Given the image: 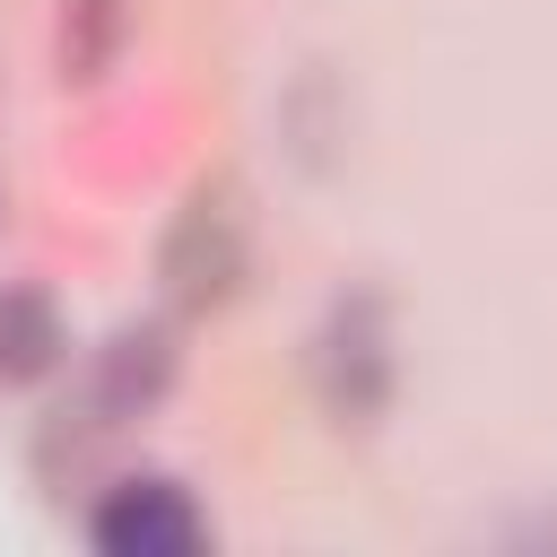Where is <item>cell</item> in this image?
I'll return each mask as SVG.
<instances>
[{
	"label": "cell",
	"instance_id": "1",
	"mask_svg": "<svg viewBox=\"0 0 557 557\" xmlns=\"http://www.w3.org/2000/svg\"><path fill=\"white\" fill-rule=\"evenodd\" d=\"M252 278V209L235 174H200L157 235V296L174 322H209Z\"/></svg>",
	"mask_w": 557,
	"mask_h": 557
},
{
	"label": "cell",
	"instance_id": "2",
	"mask_svg": "<svg viewBox=\"0 0 557 557\" xmlns=\"http://www.w3.org/2000/svg\"><path fill=\"white\" fill-rule=\"evenodd\" d=\"M313 400L331 426H374L392 409V322L383 296H339L331 322L313 331Z\"/></svg>",
	"mask_w": 557,
	"mask_h": 557
},
{
	"label": "cell",
	"instance_id": "3",
	"mask_svg": "<svg viewBox=\"0 0 557 557\" xmlns=\"http://www.w3.org/2000/svg\"><path fill=\"white\" fill-rule=\"evenodd\" d=\"M87 540L113 548V557H191V548H209V513L191 505L183 479L139 470V479H113V487L96 496Z\"/></svg>",
	"mask_w": 557,
	"mask_h": 557
},
{
	"label": "cell",
	"instance_id": "4",
	"mask_svg": "<svg viewBox=\"0 0 557 557\" xmlns=\"http://www.w3.org/2000/svg\"><path fill=\"white\" fill-rule=\"evenodd\" d=\"M174 374H183L174 322H165V313H139V322H113V331H104V348H96L87 374H78V392H87L113 426H131V418H148V409L174 392Z\"/></svg>",
	"mask_w": 557,
	"mask_h": 557
},
{
	"label": "cell",
	"instance_id": "5",
	"mask_svg": "<svg viewBox=\"0 0 557 557\" xmlns=\"http://www.w3.org/2000/svg\"><path fill=\"white\" fill-rule=\"evenodd\" d=\"M122 426L87 400V392H70V400H52L44 409V426H35V487L52 496V505H70L96 470H104V444H113Z\"/></svg>",
	"mask_w": 557,
	"mask_h": 557
},
{
	"label": "cell",
	"instance_id": "6",
	"mask_svg": "<svg viewBox=\"0 0 557 557\" xmlns=\"http://www.w3.org/2000/svg\"><path fill=\"white\" fill-rule=\"evenodd\" d=\"M61 357H70V322H61L52 287L0 278V383H44Z\"/></svg>",
	"mask_w": 557,
	"mask_h": 557
},
{
	"label": "cell",
	"instance_id": "7",
	"mask_svg": "<svg viewBox=\"0 0 557 557\" xmlns=\"http://www.w3.org/2000/svg\"><path fill=\"white\" fill-rule=\"evenodd\" d=\"M122 44H131V0H61V26H52L61 87H104Z\"/></svg>",
	"mask_w": 557,
	"mask_h": 557
}]
</instances>
